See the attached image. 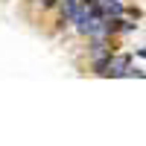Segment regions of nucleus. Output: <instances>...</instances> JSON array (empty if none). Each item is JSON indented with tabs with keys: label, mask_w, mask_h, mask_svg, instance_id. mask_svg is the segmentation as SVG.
<instances>
[{
	"label": "nucleus",
	"mask_w": 146,
	"mask_h": 146,
	"mask_svg": "<svg viewBox=\"0 0 146 146\" xmlns=\"http://www.w3.org/2000/svg\"><path fill=\"white\" fill-rule=\"evenodd\" d=\"M96 12H100L102 18H120L123 15V3L120 0H96Z\"/></svg>",
	"instance_id": "obj_1"
},
{
	"label": "nucleus",
	"mask_w": 146,
	"mask_h": 146,
	"mask_svg": "<svg viewBox=\"0 0 146 146\" xmlns=\"http://www.w3.org/2000/svg\"><path fill=\"white\" fill-rule=\"evenodd\" d=\"M82 15H85V3L82 0H62V18H70L76 23Z\"/></svg>",
	"instance_id": "obj_2"
},
{
	"label": "nucleus",
	"mask_w": 146,
	"mask_h": 146,
	"mask_svg": "<svg viewBox=\"0 0 146 146\" xmlns=\"http://www.w3.org/2000/svg\"><path fill=\"white\" fill-rule=\"evenodd\" d=\"M129 62H131L129 56L108 58V64H105V73H108V76H126V73H129Z\"/></svg>",
	"instance_id": "obj_3"
},
{
	"label": "nucleus",
	"mask_w": 146,
	"mask_h": 146,
	"mask_svg": "<svg viewBox=\"0 0 146 146\" xmlns=\"http://www.w3.org/2000/svg\"><path fill=\"white\" fill-rule=\"evenodd\" d=\"M44 3H47V6H53V3H56V0H44Z\"/></svg>",
	"instance_id": "obj_4"
}]
</instances>
